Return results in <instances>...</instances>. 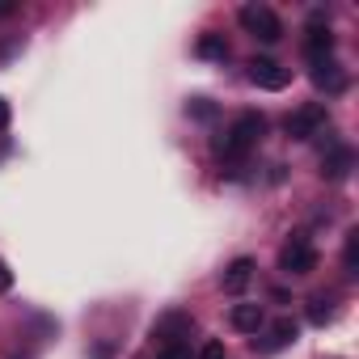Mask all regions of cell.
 <instances>
[{
    "label": "cell",
    "mask_w": 359,
    "mask_h": 359,
    "mask_svg": "<svg viewBox=\"0 0 359 359\" xmlns=\"http://www.w3.org/2000/svg\"><path fill=\"white\" fill-rule=\"evenodd\" d=\"M304 55H309V64H321V60H334V34H330V26H321V13L309 22V30H304Z\"/></svg>",
    "instance_id": "obj_6"
},
{
    "label": "cell",
    "mask_w": 359,
    "mask_h": 359,
    "mask_svg": "<svg viewBox=\"0 0 359 359\" xmlns=\"http://www.w3.org/2000/svg\"><path fill=\"white\" fill-rule=\"evenodd\" d=\"M195 51H199V60H229V43H224V34H203V39L195 43Z\"/></svg>",
    "instance_id": "obj_12"
},
{
    "label": "cell",
    "mask_w": 359,
    "mask_h": 359,
    "mask_svg": "<svg viewBox=\"0 0 359 359\" xmlns=\"http://www.w3.org/2000/svg\"><path fill=\"white\" fill-rule=\"evenodd\" d=\"M237 18H241L245 34H254L258 43H279V39H283V22H279V13L266 9V5H245Z\"/></svg>",
    "instance_id": "obj_3"
},
{
    "label": "cell",
    "mask_w": 359,
    "mask_h": 359,
    "mask_svg": "<svg viewBox=\"0 0 359 359\" xmlns=\"http://www.w3.org/2000/svg\"><path fill=\"white\" fill-rule=\"evenodd\" d=\"M351 165H355L351 144H334V148L321 156V177H330V182H342V177L351 173Z\"/></svg>",
    "instance_id": "obj_7"
},
{
    "label": "cell",
    "mask_w": 359,
    "mask_h": 359,
    "mask_svg": "<svg viewBox=\"0 0 359 359\" xmlns=\"http://www.w3.org/2000/svg\"><path fill=\"white\" fill-rule=\"evenodd\" d=\"M279 271L283 275H309V271H317V250H313V241L309 237H287L283 241V250H279Z\"/></svg>",
    "instance_id": "obj_4"
},
{
    "label": "cell",
    "mask_w": 359,
    "mask_h": 359,
    "mask_svg": "<svg viewBox=\"0 0 359 359\" xmlns=\"http://www.w3.org/2000/svg\"><path fill=\"white\" fill-rule=\"evenodd\" d=\"M156 359H195V355H191V342H182V338H169V342L156 351Z\"/></svg>",
    "instance_id": "obj_15"
},
{
    "label": "cell",
    "mask_w": 359,
    "mask_h": 359,
    "mask_svg": "<svg viewBox=\"0 0 359 359\" xmlns=\"http://www.w3.org/2000/svg\"><path fill=\"white\" fill-rule=\"evenodd\" d=\"M313 85L325 89V93H342L346 89V72L334 60H321V64H313Z\"/></svg>",
    "instance_id": "obj_9"
},
{
    "label": "cell",
    "mask_w": 359,
    "mask_h": 359,
    "mask_svg": "<svg viewBox=\"0 0 359 359\" xmlns=\"http://www.w3.org/2000/svg\"><path fill=\"white\" fill-rule=\"evenodd\" d=\"M296 334H300V325L292 321V317H279L275 325H271V334H266V342H254L262 355H271V351H283V346H292L296 342Z\"/></svg>",
    "instance_id": "obj_8"
},
{
    "label": "cell",
    "mask_w": 359,
    "mask_h": 359,
    "mask_svg": "<svg viewBox=\"0 0 359 359\" xmlns=\"http://www.w3.org/2000/svg\"><path fill=\"white\" fill-rule=\"evenodd\" d=\"M262 135H266V118L254 114V110H245V114H237V118L229 123V131L216 140V152H220L224 161H245V156L262 144Z\"/></svg>",
    "instance_id": "obj_1"
},
{
    "label": "cell",
    "mask_w": 359,
    "mask_h": 359,
    "mask_svg": "<svg viewBox=\"0 0 359 359\" xmlns=\"http://www.w3.org/2000/svg\"><path fill=\"white\" fill-rule=\"evenodd\" d=\"M9 118H13V110H9V102H5V97H0V131L9 127Z\"/></svg>",
    "instance_id": "obj_19"
},
{
    "label": "cell",
    "mask_w": 359,
    "mask_h": 359,
    "mask_svg": "<svg viewBox=\"0 0 359 359\" xmlns=\"http://www.w3.org/2000/svg\"><path fill=\"white\" fill-rule=\"evenodd\" d=\"M187 114L199 118V123H212L220 110H216V102H208V97H191V102H187Z\"/></svg>",
    "instance_id": "obj_13"
},
{
    "label": "cell",
    "mask_w": 359,
    "mask_h": 359,
    "mask_svg": "<svg viewBox=\"0 0 359 359\" xmlns=\"http://www.w3.org/2000/svg\"><path fill=\"white\" fill-rule=\"evenodd\" d=\"M199 359H229V351H224V342H203V351H199Z\"/></svg>",
    "instance_id": "obj_17"
},
{
    "label": "cell",
    "mask_w": 359,
    "mask_h": 359,
    "mask_svg": "<svg viewBox=\"0 0 359 359\" xmlns=\"http://www.w3.org/2000/svg\"><path fill=\"white\" fill-rule=\"evenodd\" d=\"M330 317H334L330 300H325V296H313V300H309V321H313V325H325Z\"/></svg>",
    "instance_id": "obj_16"
},
{
    "label": "cell",
    "mask_w": 359,
    "mask_h": 359,
    "mask_svg": "<svg viewBox=\"0 0 359 359\" xmlns=\"http://www.w3.org/2000/svg\"><path fill=\"white\" fill-rule=\"evenodd\" d=\"M250 279H254V258H237V262L224 271V279H220V283H224V292H229V296H241V292L250 287Z\"/></svg>",
    "instance_id": "obj_10"
},
{
    "label": "cell",
    "mask_w": 359,
    "mask_h": 359,
    "mask_svg": "<svg viewBox=\"0 0 359 359\" xmlns=\"http://www.w3.org/2000/svg\"><path fill=\"white\" fill-rule=\"evenodd\" d=\"M13 287V271H9V262L0 258V292H9Z\"/></svg>",
    "instance_id": "obj_18"
},
{
    "label": "cell",
    "mask_w": 359,
    "mask_h": 359,
    "mask_svg": "<svg viewBox=\"0 0 359 359\" xmlns=\"http://www.w3.org/2000/svg\"><path fill=\"white\" fill-rule=\"evenodd\" d=\"M229 321H233V330H241V334H258L262 321H266V313H262V304H233Z\"/></svg>",
    "instance_id": "obj_11"
},
{
    "label": "cell",
    "mask_w": 359,
    "mask_h": 359,
    "mask_svg": "<svg viewBox=\"0 0 359 359\" xmlns=\"http://www.w3.org/2000/svg\"><path fill=\"white\" fill-rule=\"evenodd\" d=\"M342 262H346V275H359V229H351V233H346Z\"/></svg>",
    "instance_id": "obj_14"
},
{
    "label": "cell",
    "mask_w": 359,
    "mask_h": 359,
    "mask_svg": "<svg viewBox=\"0 0 359 359\" xmlns=\"http://www.w3.org/2000/svg\"><path fill=\"white\" fill-rule=\"evenodd\" d=\"M18 13V5H13V0H0V18H13Z\"/></svg>",
    "instance_id": "obj_20"
},
{
    "label": "cell",
    "mask_w": 359,
    "mask_h": 359,
    "mask_svg": "<svg viewBox=\"0 0 359 359\" xmlns=\"http://www.w3.org/2000/svg\"><path fill=\"white\" fill-rule=\"evenodd\" d=\"M250 68V81L258 85V89H271V93H279V89H287V81H292V72L279 64V60H266V55H258V60H250L245 64Z\"/></svg>",
    "instance_id": "obj_5"
},
{
    "label": "cell",
    "mask_w": 359,
    "mask_h": 359,
    "mask_svg": "<svg viewBox=\"0 0 359 359\" xmlns=\"http://www.w3.org/2000/svg\"><path fill=\"white\" fill-rule=\"evenodd\" d=\"M325 127H330V110H325L321 102L296 106V110L287 114V123H283V131H287L292 140H313V135H321Z\"/></svg>",
    "instance_id": "obj_2"
}]
</instances>
